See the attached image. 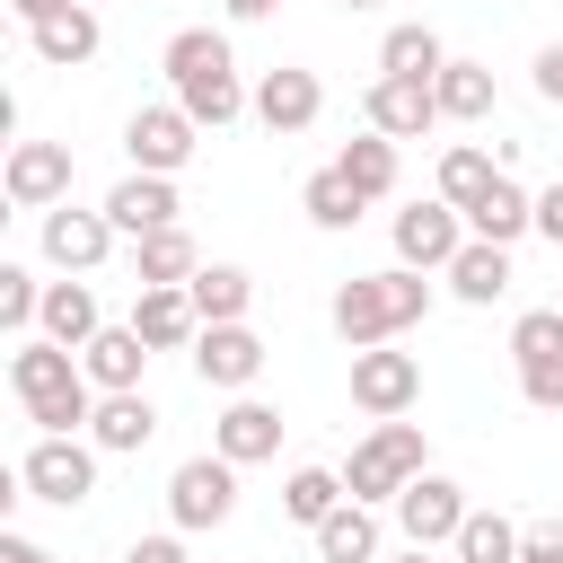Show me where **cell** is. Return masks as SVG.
Returning a JSON list of instances; mask_svg holds the SVG:
<instances>
[{"instance_id":"cell-1","label":"cell","mask_w":563,"mask_h":563,"mask_svg":"<svg viewBox=\"0 0 563 563\" xmlns=\"http://www.w3.org/2000/svg\"><path fill=\"white\" fill-rule=\"evenodd\" d=\"M9 396L26 405V422H35L44 440H79V431L97 422V378H88L79 352H62L53 334H26V343L9 352Z\"/></svg>"},{"instance_id":"cell-43","label":"cell","mask_w":563,"mask_h":563,"mask_svg":"<svg viewBox=\"0 0 563 563\" xmlns=\"http://www.w3.org/2000/svg\"><path fill=\"white\" fill-rule=\"evenodd\" d=\"M220 9H229L238 26H255V18H273V0H220Z\"/></svg>"},{"instance_id":"cell-5","label":"cell","mask_w":563,"mask_h":563,"mask_svg":"<svg viewBox=\"0 0 563 563\" xmlns=\"http://www.w3.org/2000/svg\"><path fill=\"white\" fill-rule=\"evenodd\" d=\"M238 510V466L220 457V449H202V457H185L176 475H167V519H176V537H202V528H220Z\"/></svg>"},{"instance_id":"cell-32","label":"cell","mask_w":563,"mask_h":563,"mask_svg":"<svg viewBox=\"0 0 563 563\" xmlns=\"http://www.w3.org/2000/svg\"><path fill=\"white\" fill-rule=\"evenodd\" d=\"M378 70H387V79H440V70H449V53H440V35H431V26H387Z\"/></svg>"},{"instance_id":"cell-26","label":"cell","mask_w":563,"mask_h":563,"mask_svg":"<svg viewBox=\"0 0 563 563\" xmlns=\"http://www.w3.org/2000/svg\"><path fill=\"white\" fill-rule=\"evenodd\" d=\"M334 167H343V185H352L361 202H387V194H396V141H387V132L343 141V150H334Z\"/></svg>"},{"instance_id":"cell-28","label":"cell","mask_w":563,"mask_h":563,"mask_svg":"<svg viewBox=\"0 0 563 563\" xmlns=\"http://www.w3.org/2000/svg\"><path fill=\"white\" fill-rule=\"evenodd\" d=\"M501 185V167H493V150H475V141H449L440 150V202H457V211H475L484 194Z\"/></svg>"},{"instance_id":"cell-33","label":"cell","mask_w":563,"mask_h":563,"mask_svg":"<svg viewBox=\"0 0 563 563\" xmlns=\"http://www.w3.org/2000/svg\"><path fill=\"white\" fill-rule=\"evenodd\" d=\"M299 211H308V220H317V229H352V220H361V211H369V202H361V194H352V185H343V167H317V176H308V185H299Z\"/></svg>"},{"instance_id":"cell-31","label":"cell","mask_w":563,"mask_h":563,"mask_svg":"<svg viewBox=\"0 0 563 563\" xmlns=\"http://www.w3.org/2000/svg\"><path fill=\"white\" fill-rule=\"evenodd\" d=\"M343 501H352V493H343V475H334V466H299V475L282 484V510H290V519H299L308 537H317V528H325V519H334Z\"/></svg>"},{"instance_id":"cell-44","label":"cell","mask_w":563,"mask_h":563,"mask_svg":"<svg viewBox=\"0 0 563 563\" xmlns=\"http://www.w3.org/2000/svg\"><path fill=\"white\" fill-rule=\"evenodd\" d=\"M387 563H431V545H405V554H387Z\"/></svg>"},{"instance_id":"cell-42","label":"cell","mask_w":563,"mask_h":563,"mask_svg":"<svg viewBox=\"0 0 563 563\" xmlns=\"http://www.w3.org/2000/svg\"><path fill=\"white\" fill-rule=\"evenodd\" d=\"M0 563H53V554H44L35 537H18V528H9V537H0Z\"/></svg>"},{"instance_id":"cell-16","label":"cell","mask_w":563,"mask_h":563,"mask_svg":"<svg viewBox=\"0 0 563 563\" xmlns=\"http://www.w3.org/2000/svg\"><path fill=\"white\" fill-rule=\"evenodd\" d=\"M255 369H264V334L255 325H202L194 334V378L202 387H255Z\"/></svg>"},{"instance_id":"cell-24","label":"cell","mask_w":563,"mask_h":563,"mask_svg":"<svg viewBox=\"0 0 563 563\" xmlns=\"http://www.w3.org/2000/svg\"><path fill=\"white\" fill-rule=\"evenodd\" d=\"M185 290H194V317L202 325H246V308H255V273L246 264H202Z\"/></svg>"},{"instance_id":"cell-11","label":"cell","mask_w":563,"mask_h":563,"mask_svg":"<svg viewBox=\"0 0 563 563\" xmlns=\"http://www.w3.org/2000/svg\"><path fill=\"white\" fill-rule=\"evenodd\" d=\"M0 194L18 211H62L70 202V150L62 141H18L9 167H0Z\"/></svg>"},{"instance_id":"cell-37","label":"cell","mask_w":563,"mask_h":563,"mask_svg":"<svg viewBox=\"0 0 563 563\" xmlns=\"http://www.w3.org/2000/svg\"><path fill=\"white\" fill-rule=\"evenodd\" d=\"M519 563H563V510H554V519H528V528H519Z\"/></svg>"},{"instance_id":"cell-45","label":"cell","mask_w":563,"mask_h":563,"mask_svg":"<svg viewBox=\"0 0 563 563\" xmlns=\"http://www.w3.org/2000/svg\"><path fill=\"white\" fill-rule=\"evenodd\" d=\"M343 9H378V0H343Z\"/></svg>"},{"instance_id":"cell-6","label":"cell","mask_w":563,"mask_h":563,"mask_svg":"<svg viewBox=\"0 0 563 563\" xmlns=\"http://www.w3.org/2000/svg\"><path fill=\"white\" fill-rule=\"evenodd\" d=\"M352 405H361L369 422H405V413L422 405V361H413V352H396V343L352 352Z\"/></svg>"},{"instance_id":"cell-2","label":"cell","mask_w":563,"mask_h":563,"mask_svg":"<svg viewBox=\"0 0 563 563\" xmlns=\"http://www.w3.org/2000/svg\"><path fill=\"white\" fill-rule=\"evenodd\" d=\"M158 70H167V88H176V106L202 123V132H220V123H238V114H255V97L238 88V62H229V35H211V26H176L167 35V53H158Z\"/></svg>"},{"instance_id":"cell-34","label":"cell","mask_w":563,"mask_h":563,"mask_svg":"<svg viewBox=\"0 0 563 563\" xmlns=\"http://www.w3.org/2000/svg\"><path fill=\"white\" fill-rule=\"evenodd\" d=\"M449 554H457V563H519V528H510L501 510H466V528H457Z\"/></svg>"},{"instance_id":"cell-46","label":"cell","mask_w":563,"mask_h":563,"mask_svg":"<svg viewBox=\"0 0 563 563\" xmlns=\"http://www.w3.org/2000/svg\"><path fill=\"white\" fill-rule=\"evenodd\" d=\"M554 308H563V299H554Z\"/></svg>"},{"instance_id":"cell-15","label":"cell","mask_w":563,"mask_h":563,"mask_svg":"<svg viewBox=\"0 0 563 563\" xmlns=\"http://www.w3.org/2000/svg\"><path fill=\"white\" fill-rule=\"evenodd\" d=\"M361 114H369V132H387V141H422L431 123H440V97H431V79H369V97H361Z\"/></svg>"},{"instance_id":"cell-38","label":"cell","mask_w":563,"mask_h":563,"mask_svg":"<svg viewBox=\"0 0 563 563\" xmlns=\"http://www.w3.org/2000/svg\"><path fill=\"white\" fill-rule=\"evenodd\" d=\"M537 238H554V246H563V176L537 194Z\"/></svg>"},{"instance_id":"cell-36","label":"cell","mask_w":563,"mask_h":563,"mask_svg":"<svg viewBox=\"0 0 563 563\" xmlns=\"http://www.w3.org/2000/svg\"><path fill=\"white\" fill-rule=\"evenodd\" d=\"M510 361H519V369L563 361V308H528V317L510 325Z\"/></svg>"},{"instance_id":"cell-9","label":"cell","mask_w":563,"mask_h":563,"mask_svg":"<svg viewBox=\"0 0 563 563\" xmlns=\"http://www.w3.org/2000/svg\"><path fill=\"white\" fill-rule=\"evenodd\" d=\"M123 150H132V167H141V176H176V167L202 150V123L167 97V106H141V114L123 123Z\"/></svg>"},{"instance_id":"cell-8","label":"cell","mask_w":563,"mask_h":563,"mask_svg":"<svg viewBox=\"0 0 563 563\" xmlns=\"http://www.w3.org/2000/svg\"><path fill=\"white\" fill-rule=\"evenodd\" d=\"M387 238H396V264H413V273H449L457 246H466V211L431 194V202H405Z\"/></svg>"},{"instance_id":"cell-39","label":"cell","mask_w":563,"mask_h":563,"mask_svg":"<svg viewBox=\"0 0 563 563\" xmlns=\"http://www.w3.org/2000/svg\"><path fill=\"white\" fill-rule=\"evenodd\" d=\"M537 97H545V106H563V44H545V53H537Z\"/></svg>"},{"instance_id":"cell-25","label":"cell","mask_w":563,"mask_h":563,"mask_svg":"<svg viewBox=\"0 0 563 563\" xmlns=\"http://www.w3.org/2000/svg\"><path fill=\"white\" fill-rule=\"evenodd\" d=\"M150 431H158V405L132 387V396H97V422H88V440L106 449V457H132V449H150Z\"/></svg>"},{"instance_id":"cell-30","label":"cell","mask_w":563,"mask_h":563,"mask_svg":"<svg viewBox=\"0 0 563 563\" xmlns=\"http://www.w3.org/2000/svg\"><path fill=\"white\" fill-rule=\"evenodd\" d=\"M431 97H440V123H484L493 114V70L484 62H449L431 79Z\"/></svg>"},{"instance_id":"cell-10","label":"cell","mask_w":563,"mask_h":563,"mask_svg":"<svg viewBox=\"0 0 563 563\" xmlns=\"http://www.w3.org/2000/svg\"><path fill=\"white\" fill-rule=\"evenodd\" d=\"M466 484H449V475H413L405 493H396V528H405V545H457V528H466Z\"/></svg>"},{"instance_id":"cell-3","label":"cell","mask_w":563,"mask_h":563,"mask_svg":"<svg viewBox=\"0 0 563 563\" xmlns=\"http://www.w3.org/2000/svg\"><path fill=\"white\" fill-rule=\"evenodd\" d=\"M431 317V282L413 273V264H387V273H352L343 290H334V334L352 343V352H369V343H396L405 325H422Z\"/></svg>"},{"instance_id":"cell-17","label":"cell","mask_w":563,"mask_h":563,"mask_svg":"<svg viewBox=\"0 0 563 563\" xmlns=\"http://www.w3.org/2000/svg\"><path fill=\"white\" fill-rule=\"evenodd\" d=\"M211 449H220L229 466H264V457H282V413L255 405V396H238V405L211 422Z\"/></svg>"},{"instance_id":"cell-19","label":"cell","mask_w":563,"mask_h":563,"mask_svg":"<svg viewBox=\"0 0 563 563\" xmlns=\"http://www.w3.org/2000/svg\"><path fill=\"white\" fill-rule=\"evenodd\" d=\"M35 62H53V70H79V62H97V44H106V26H97V9L79 0V9H53L35 35Z\"/></svg>"},{"instance_id":"cell-20","label":"cell","mask_w":563,"mask_h":563,"mask_svg":"<svg viewBox=\"0 0 563 563\" xmlns=\"http://www.w3.org/2000/svg\"><path fill=\"white\" fill-rule=\"evenodd\" d=\"M35 334H53L62 352H88V343L106 334L97 290H88V282H44V325H35Z\"/></svg>"},{"instance_id":"cell-22","label":"cell","mask_w":563,"mask_h":563,"mask_svg":"<svg viewBox=\"0 0 563 563\" xmlns=\"http://www.w3.org/2000/svg\"><path fill=\"white\" fill-rule=\"evenodd\" d=\"M528 229H537V194H528V185H510V176L466 211V238H484V246H519Z\"/></svg>"},{"instance_id":"cell-12","label":"cell","mask_w":563,"mask_h":563,"mask_svg":"<svg viewBox=\"0 0 563 563\" xmlns=\"http://www.w3.org/2000/svg\"><path fill=\"white\" fill-rule=\"evenodd\" d=\"M317 114H325V79H317V70L273 62V70L255 79V123H264V132H282V141H290V132H308Z\"/></svg>"},{"instance_id":"cell-35","label":"cell","mask_w":563,"mask_h":563,"mask_svg":"<svg viewBox=\"0 0 563 563\" xmlns=\"http://www.w3.org/2000/svg\"><path fill=\"white\" fill-rule=\"evenodd\" d=\"M0 325H9L18 343L44 325V282H35L26 264H0Z\"/></svg>"},{"instance_id":"cell-40","label":"cell","mask_w":563,"mask_h":563,"mask_svg":"<svg viewBox=\"0 0 563 563\" xmlns=\"http://www.w3.org/2000/svg\"><path fill=\"white\" fill-rule=\"evenodd\" d=\"M123 563H194V554H185V537H141Z\"/></svg>"},{"instance_id":"cell-27","label":"cell","mask_w":563,"mask_h":563,"mask_svg":"<svg viewBox=\"0 0 563 563\" xmlns=\"http://www.w3.org/2000/svg\"><path fill=\"white\" fill-rule=\"evenodd\" d=\"M449 290H457L466 308H493V299L510 290V246H484V238H466V246H457V264H449Z\"/></svg>"},{"instance_id":"cell-14","label":"cell","mask_w":563,"mask_h":563,"mask_svg":"<svg viewBox=\"0 0 563 563\" xmlns=\"http://www.w3.org/2000/svg\"><path fill=\"white\" fill-rule=\"evenodd\" d=\"M97 211L114 220V238H132V246H141V238L176 229V211H185V202H176V176H141V167H132V176H123Z\"/></svg>"},{"instance_id":"cell-18","label":"cell","mask_w":563,"mask_h":563,"mask_svg":"<svg viewBox=\"0 0 563 563\" xmlns=\"http://www.w3.org/2000/svg\"><path fill=\"white\" fill-rule=\"evenodd\" d=\"M132 334L150 352H194V334H202L194 290H132Z\"/></svg>"},{"instance_id":"cell-41","label":"cell","mask_w":563,"mask_h":563,"mask_svg":"<svg viewBox=\"0 0 563 563\" xmlns=\"http://www.w3.org/2000/svg\"><path fill=\"white\" fill-rule=\"evenodd\" d=\"M53 9H79V0H9V18H18V26H26V35H35V26H44V18H53Z\"/></svg>"},{"instance_id":"cell-13","label":"cell","mask_w":563,"mask_h":563,"mask_svg":"<svg viewBox=\"0 0 563 563\" xmlns=\"http://www.w3.org/2000/svg\"><path fill=\"white\" fill-rule=\"evenodd\" d=\"M44 264L53 273H97L106 255H114V220L106 211H79V202H62V211H44Z\"/></svg>"},{"instance_id":"cell-23","label":"cell","mask_w":563,"mask_h":563,"mask_svg":"<svg viewBox=\"0 0 563 563\" xmlns=\"http://www.w3.org/2000/svg\"><path fill=\"white\" fill-rule=\"evenodd\" d=\"M132 273H141L132 290H185V282L202 273V255H194L185 220H176V229H158V238H141V246H132Z\"/></svg>"},{"instance_id":"cell-7","label":"cell","mask_w":563,"mask_h":563,"mask_svg":"<svg viewBox=\"0 0 563 563\" xmlns=\"http://www.w3.org/2000/svg\"><path fill=\"white\" fill-rule=\"evenodd\" d=\"M18 484L26 501H53V510H79L97 493V440H35L18 457Z\"/></svg>"},{"instance_id":"cell-4","label":"cell","mask_w":563,"mask_h":563,"mask_svg":"<svg viewBox=\"0 0 563 563\" xmlns=\"http://www.w3.org/2000/svg\"><path fill=\"white\" fill-rule=\"evenodd\" d=\"M413 475H431V449H422V422H378L361 449H352V466H343V493L352 501H396Z\"/></svg>"},{"instance_id":"cell-21","label":"cell","mask_w":563,"mask_h":563,"mask_svg":"<svg viewBox=\"0 0 563 563\" xmlns=\"http://www.w3.org/2000/svg\"><path fill=\"white\" fill-rule=\"evenodd\" d=\"M79 369L97 378V396H132V387H141V369H150V343H141L132 325H106V334L79 352Z\"/></svg>"},{"instance_id":"cell-29","label":"cell","mask_w":563,"mask_h":563,"mask_svg":"<svg viewBox=\"0 0 563 563\" xmlns=\"http://www.w3.org/2000/svg\"><path fill=\"white\" fill-rule=\"evenodd\" d=\"M317 563H387V554H378V519H369V501H343V510L317 528Z\"/></svg>"}]
</instances>
